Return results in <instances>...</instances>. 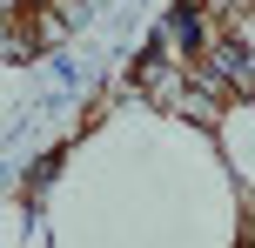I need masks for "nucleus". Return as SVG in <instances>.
<instances>
[{
	"label": "nucleus",
	"mask_w": 255,
	"mask_h": 248,
	"mask_svg": "<svg viewBox=\"0 0 255 248\" xmlns=\"http://www.w3.org/2000/svg\"><path fill=\"white\" fill-rule=\"evenodd\" d=\"M134 87L168 114L215 128L222 107L249 94V0H188L161 20L134 67Z\"/></svg>",
	"instance_id": "obj_1"
},
{
	"label": "nucleus",
	"mask_w": 255,
	"mask_h": 248,
	"mask_svg": "<svg viewBox=\"0 0 255 248\" xmlns=\"http://www.w3.org/2000/svg\"><path fill=\"white\" fill-rule=\"evenodd\" d=\"M81 13H88V0H0V61L54 54Z\"/></svg>",
	"instance_id": "obj_2"
}]
</instances>
